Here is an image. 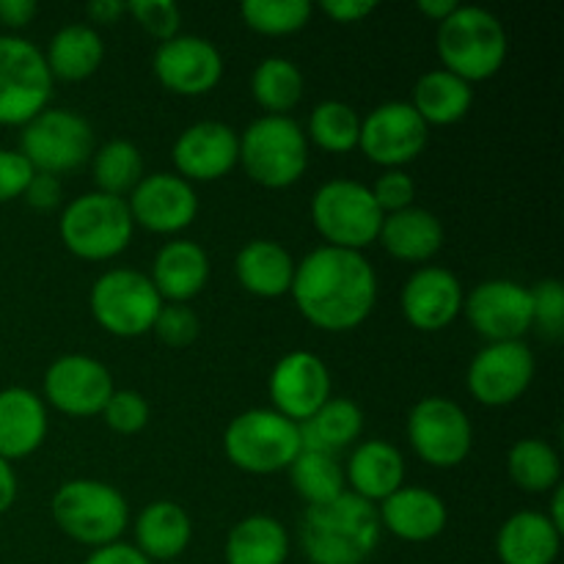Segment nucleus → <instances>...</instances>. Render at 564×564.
I'll list each match as a JSON object with an SVG mask.
<instances>
[{
  "mask_svg": "<svg viewBox=\"0 0 564 564\" xmlns=\"http://www.w3.org/2000/svg\"><path fill=\"white\" fill-rule=\"evenodd\" d=\"M562 549V534L545 512H516L507 518L496 538L501 564H554Z\"/></svg>",
  "mask_w": 564,
  "mask_h": 564,
  "instance_id": "nucleus-26",
  "label": "nucleus"
},
{
  "mask_svg": "<svg viewBox=\"0 0 564 564\" xmlns=\"http://www.w3.org/2000/svg\"><path fill=\"white\" fill-rule=\"evenodd\" d=\"M169 564H174V562H169Z\"/></svg>",
  "mask_w": 564,
  "mask_h": 564,
  "instance_id": "nucleus-54",
  "label": "nucleus"
},
{
  "mask_svg": "<svg viewBox=\"0 0 564 564\" xmlns=\"http://www.w3.org/2000/svg\"><path fill=\"white\" fill-rule=\"evenodd\" d=\"M94 319L119 339H138L149 334L163 308V297L152 279L138 270L116 268L99 275L88 295Z\"/></svg>",
  "mask_w": 564,
  "mask_h": 564,
  "instance_id": "nucleus-9",
  "label": "nucleus"
},
{
  "mask_svg": "<svg viewBox=\"0 0 564 564\" xmlns=\"http://www.w3.org/2000/svg\"><path fill=\"white\" fill-rule=\"evenodd\" d=\"M380 527L389 529L394 538L405 543H430L446 529L449 512L441 496L427 488H405L380 501L378 507Z\"/></svg>",
  "mask_w": 564,
  "mask_h": 564,
  "instance_id": "nucleus-22",
  "label": "nucleus"
},
{
  "mask_svg": "<svg viewBox=\"0 0 564 564\" xmlns=\"http://www.w3.org/2000/svg\"><path fill=\"white\" fill-rule=\"evenodd\" d=\"M286 471H290L295 494L303 496L308 507L325 505L345 494V471L336 463V455H328V452L303 449Z\"/></svg>",
  "mask_w": 564,
  "mask_h": 564,
  "instance_id": "nucleus-36",
  "label": "nucleus"
},
{
  "mask_svg": "<svg viewBox=\"0 0 564 564\" xmlns=\"http://www.w3.org/2000/svg\"><path fill=\"white\" fill-rule=\"evenodd\" d=\"M240 165L257 185L281 191L306 174V132L290 116H262L240 135Z\"/></svg>",
  "mask_w": 564,
  "mask_h": 564,
  "instance_id": "nucleus-4",
  "label": "nucleus"
},
{
  "mask_svg": "<svg viewBox=\"0 0 564 564\" xmlns=\"http://www.w3.org/2000/svg\"><path fill=\"white\" fill-rule=\"evenodd\" d=\"M127 207L132 224L154 235H174L196 220L198 198L191 182L180 174H149L130 193Z\"/></svg>",
  "mask_w": 564,
  "mask_h": 564,
  "instance_id": "nucleus-19",
  "label": "nucleus"
},
{
  "mask_svg": "<svg viewBox=\"0 0 564 564\" xmlns=\"http://www.w3.org/2000/svg\"><path fill=\"white\" fill-rule=\"evenodd\" d=\"M301 430L303 449L328 452L336 455L339 449L358 441L364 430V413L352 400H328L312 419L297 424Z\"/></svg>",
  "mask_w": 564,
  "mask_h": 564,
  "instance_id": "nucleus-33",
  "label": "nucleus"
},
{
  "mask_svg": "<svg viewBox=\"0 0 564 564\" xmlns=\"http://www.w3.org/2000/svg\"><path fill=\"white\" fill-rule=\"evenodd\" d=\"M532 328L551 341H560L564 334V286L560 279H545L532 290Z\"/></svg>",
  "mask_w": 564,
  "mask_h": 564,
  "instance_id": "nucleus-40",
  "label": "nucleus"
},
{
  "mask_svg": "<svg viewBox=\"0 0 564 564\" xmlns=\"http://www.w3.org/2000/svg\"><path fill=\"white\" fill-rule=\"evenodd\" d=\"M545 518L554 523L556 532L564 534V488L562 485H556L554 488V496H551V512Z\"/></svg>",
  "mask_w": 564,
  "mask_h": 564,
  "instance_id": "nucleus-53",
  "label": "nucleus"
},
{
  "mask_svg": "<svg viewBox=\"0 0 564 564\" xmlns=\"http://www.w3.org/2000/svg\"><path fill=\"white\" fill-rule=\"evenodd\" d=\"M358 135H361V116L339 99L319 102L308 116V138L325 152H352L358 147Z\"/></svg>",
  "mask_w": 564,
  "mask_h": 564,
  "instance_id": "nucleus-38",
  "label": "nucleus"
},
{
  "mask_svg": "<svg viewBox=\"0 0 564 564\" xmlns=\"http://www.w3.org/2000/svg\"><path fill=\"white\" fill-rule=\"evenodd\" d=\"M86 564H152L135 545L127 543H110L102 549H94Z\"/></svg>",
  "mask_w": 564,
  "mask_h": 564,
  "instance_id": "nucleus-48",
  "label": "nucleus"
},
{
  "mask_svg": "<svg viewBox=\"0 0 564 564\" xmlns=\"http://www.w3.org/2000/svg\"><path fill=\"white\" fill-rule=\"evenodd\" d=\"M400 303L416 330H444L463 312V286L446 268H419L402 286Z\"/></svg>",
  "mask_w": 564,
  "mask_h": 564,
  "instance_id": "nucleus-21",
  "label": "nucleus"
},
{
  "mask_svg": "<svg viewBox=\"0 0 564 564\" xmlns=\"http://www.w3.org/2000/svg\"><path fill=\"white\" fill-rule=\"evenodd\" d=\"M160 86L180 97H202L218 86L224 58L218 47L204 36H174L158 47L152 58Z\"/></svg>",
  "mask_w": 564,
  "mask_h": 564,
  "instance_id": "nucleus-18",
  "label": "nucleus"
},
{
  "mask_svg": "<svg viewBox=\"0 0 564 564\" xmlns=\"http://www.w3.org/2000/svg\"><path fill=\"white\" fill-rule=\"evenodd\" d=\"M94 158V182L99 193L124 198L143 180V158L141 149L130 141H108L102 149L91 154Z\"/></svg>",
  "mask_w": 564,
  "mask_h": 564,
  "instance_id": "nucleus-37",
  "label": "nucleus"
},
{
  "mask_svg": "<svg viewBox=\"0 0 564 564\" xmlns=\"http://www.w3.org/2000/svg\"><path fill=\"white\" fill-rule=\"evenodd\" d=\"M386 215L380 213L372 191L356 180H330L317 187L312 198V224L325 246L358 251L372 246Z\"/></svg>",
  "mask_w": 564,
  "mask_h": 564,
  "instance_id": "nucleus-8",
  "label": "nucleus"
},
{
  "mask_svg": "<svg viewBox=\"0 0 564 564\" xmlns=\"http://www.w3.org/2000/svg\"><path fill=\"white\" fill-rule=\"evenodd\" d=\"M408 438L427 466L455 468L471 455L474 427L457 402L446 397H424L408 416Z\"/></svg>",
  "mask_w": 564,
  "mask_h": 564,
  "instance_id": "nucleus-12",
  "label": "nucleus"
},
{
  "mask_svg": "<svg viewBox=\"0 0 564 564\" xmlns=\"http://www.w3.org/2000/svg\"><path fill=\"white\" fill-rule=\"evenodd\" d=\"M36 11L39 6L33 0H0V22L6 28H25Z\"/></svg>",
  "mask_w": 564,
  "mask_h": 564,
  "instance_id": "nucleus-49",
  "label": "nucleus"
},
{
  "mask_svg": "<svg viewBox=\"0 0 564 564\" xmlns=\"http://www.w3.org/2000/svg\"><path fill=\"white\" fill-rule=\"evenodd\" d=\"M124 11L127 3H121V0H94V3H88V17L94 22H102V25H113Z\"/></svg>",
  "mask_w": 564,
  "mask_h": 564,
  "instance_id": "nucleus-51",
  "label": "nucleus"
},
{
  "mask_svg": "<svg viewBox=\"0 0 564 564\" xmlns=\"http://www.w3.org/2000/svg\"><path fill=\"white\" fill-rule=\"evenodd\" d=\"M240 163V135L224 121H196L174 143V165L182 180L213 182Z\"/></svg>",
  "mask_w": 564,
  "mask_h": 564,
  "instance_id": "nucleus-20",
  "label": "nucleus"
},
{
  "mask_svg": "<svg viewBox=\"0 0 564 564\" xmlns=\"http://www.w3.org/2000/svg\"><path fill=\"white\" fill-rule=\"evenodd\" d=\"M53 518L61 532L75 543L102 549L119 543L127 529V499L99 479H72L53 496Z\"/></svg>",
  "mask_w": 564,
  "mask_h": 564,
  "instance_id": "nucleus-5",
  "label": "nucleus"
},
{
  "mask_svg": "<svg viewBox=\"0 0 564 564\" xmlns=\"http://www.w3.org/2000/svg\"><path fill=\"white\" fill-rule=\"evenodd\" d=\"M378 242L400 262H427L444 246V226L433 213L422 207H408L383 218Z\"/></svg>",
  "mask_w": 564,
  "mask_h": 564,
  "instance_id": "nucleus-27",
  "label": "nucleus"
},
{
  "mask_svg": "<svg viewBox=\"0 0 564 564\" xmlns=\"http://www.w3.org/2000/svg\"><path fill=\"white\" fill-rule=\"evenodd\" d=\"M53 75L44 53L22 36H0V124L25 127L47 108Z\"/></svg>",
  "mask_w": 564,
  "mask_h": 564,
  "instance_id": "nucleus-10",
  "label": "nucleus"
},
{
  "mask_svg": "<svg viewBox=\"0 0 564 564\" xmlns=\"http://www.w3.org/2000/svg\"><path fill=\"white\" fill-rule=\"evenodd\" d=\"M438 58L460 80H488L505 66L507 31L494 11L482 6H457L438 25Z\"/></svg>",
  "mask_w": 564,
  "mask_h": 564,
  "instance_id": "nucleus-3",
  "label": "nucleus"
},
{
  "mask_svg": "<svg viewBox=\"0 0 564 564\" xmlns=\"http://www.w3.org/2000/svg\"><path fill=\"white\" fill-rule=\"evenodd\" d=\"M33 165L14 149H0V204L25 196L33 180Z\"/></svg>",
  "mask_w": 564,
  "mask_h": 564,
  "instance_id": "nucleus-45",
  "label": "nucleus"
},
{
  "mask_svg": "<svg viewBox=\"0 0 564 564\" xmlns=\"http://www.w3.org/2000/svg\"><path fill=\"white\" fill-rule=\"evenodd\" d=\"M314 6L308 0H246L240 14L251 31L264 36H290L306 28Z\"/></svg>",
  "mask_w": 564,
  "mask_h": 564,
  "instance_id": "nucleus-39",
  "label": "nucleus"
},
{
  "mask_svg": "<svg viewBox=\"0 0 564 564\" xmlns=\"http://www.w3.org/2000/svg\"><path fill=\"white\" fill-rule=\"evenodd\" d=\"M127 11L135 17L143 31L152 33L160 42L180 36L182 11L174 0H132V3H127Z\"/></svg>",
  "mask_w": 564,
  "mask_h": 564,
  "instance_id": "nucleus-42",
  "label": "nucleus"
},
{
  "mask_svg": "<svg viewBox=\"0 0 564 564\" xmlns=\"http://www.w3.org/2000/svg\"><path fill=\"white\" fill-rule=\"evenodd\" d=\"M191 516L174 501H154L135 521V549L149 562H174L191 545Z\"/></svg>",
  "mask_w": 564,
  "mask_h": 564,
  "instance_id": "nucleus-29",
  "label": "nucleus"
},
{
  "mask_svg": "<svg viewBox=\"0 0 564 564\" xmlns=\"http://www.w3.org/2000/svg\"><path fill=\"white\" fill-rule=\"evenodd\" d=\"M463 312L479 336L494 341H523L532 330V292L510 279L482 281L468 297Z\"/></svg>",
  "mask_w": 564,
  "mask_h": 564,
  "instance_id": "nucleus-15",
  "label": "nucleus"
},
{
  "mask_svg": "<svg viewBox=\"0 0 564 564\" xmlns=\"http://www.w3.org/2000/svg\"><path fill=\"white\" fill-rule=\"evenodd\" d=\"M534 378V356L527 341H494L474 356L466 386L488 408L512 405Z\"/></svg>",
  "mask_w": 564,
  "mask_h": 564,
  "instance_id": "nucleus-14",
  "label": "nucleus"
},
{
  "mask_svg": "<svg viewBox=\"0 0 564 564\" xmlns=\"http://www.w3.org/2000/svg\"><path fill=\"white\" fill-rule=\"evenodd\" d=\"M290 556V534L275 518H242L224 545L226 564H284Z\"/></svg>",
  "mask_w": 564,
  "mask_h": 564,
  "instance_id": "nucleus-30",
  "label": "nucleus"
},
{
  "mask_svg": "<svg viewBox=\"0 0 564 564\" xmlns=\"http://www.w3.org/2000/svg\"><path fill=\"white\" fill-rule=\"evenodd\" d=\"M20 154L39 174H66L94 154V130L69 108H44L22 127Z\"/></svg>",
  "mask_w": 564,
  "mask_h": 564,
  "instance_id": "nucleus-11",
  "label": "nucleus"
},
{
  "mask_svg": "<svg viewBox=\"0 0 564 564\" xmlns=\"http://www.w3.org/2000/svg\"><path fill=\"white\" fill-rule=\"evenodd\" d=\"M378 9L375 0H323V11L334 22H361L364 17H369Z\"/></svg>",
  "mask_w": 564,
  "mask_h": 564,
  "instance_id": "nucleus-47",
  "label": "nucleus"
},
{
  "mask_svg": "<svg viewBox=\"0 0 564 564\" xmlns=\"http://www.w3.org/2000/svg\"><path fill=\"white\" fill-rule=\"evenodd\" d=\"M237 281L257 297H281L292 290L295 259L273 240H251L235 259Z\"/></svg>",
  "mask_w": 564,
  "mask_h": 564,
  "instance_id": "nucleus-28",
  "label": "nucleus"
},
{
  "mask_svg": "<svg viewBox=\"0 0 564 564\" xmlns=\"http://www.w3.org/2000/svg\"><path fill=\"white\" fill-rule=\"evenodd\" d=\"M152 284L163 303H185L196 297L209 281V257L198 242H165L152 264Z\"/></svg>",
  "mask_w": 564,
  "mask_h": 564,
  "instance_id": "nucleus-24",
  "label": "nucleus"
},
{
  "mask_svg": "<svg viewBox=\"0 0 564 564\" xmlns=\"http://www.w3.org/2000/svg\"><path fill=\"white\" fill-rule=\"evenodd\" d=\"M369 191H372V198L378 202L380 213L383 215L413 207V196H416V185H413L411 176L400 169L386 171L383 176H378V182H375Z\"/></svg>",
  "mask_w": 564,
  "mask_h": 564,
  "instance_id": "nucleus-44",
  "label": "nucleus"
},
{
  "mask_svg": "<svg viewBox=\"0 0 564 564\" xmlns=\"http://www.w3.org/2000/svg\"><path fill=\"white\" fill-rule=\"evenodd\" d=\"M457 6H460L457 0H419V11H422L424 17H430L433 22H438V25L457 9Z\"/></svg>",
  "mask_w": 564,
  "mask_h": 564,
  "instance_id": "nucleus-52",
  "label": "nucleus"
},
{
  "mask_svg": "<svg viewBox=\"0 0 564 564\" xmlns=\"http://www.w3.org/2000/svg\"><path fill=\"white\" fill-rule=\"evenodd\" d=\"M198 330H202L198 317L193 314V308L185 306V303H169V306L163 303V308H160L158 319H154L152 325V334L169 347L193 345Z\"/></svg>",
  "mask_w": 564,
  "mask_h": 564,
  "instance_id": "nucleus-43",
  "label": "nucleus"
},
{
  "mask_svg": "<svg viewBox=\"0 0 564 564\" xmlns=\"http://www.w3.org/2000/svg\"><path fill=\"white\" fill-rule=\"evenodd\" d=\"M378 507L345 490L334 501L306 507L301 549L312 564H367L380 545Z\"/></svg>",
  "mask_w": 564,
  "mask_h": 564,
  "instance_id": "nucleus-2",
  "label": "nucleus"
},
{
  "mask_svg": "<svg viewBox=\"0 0 564 564\" xmlns=\"http://www.w3.org/2000/svg\"><path fill=\"white\" fill-rule=\"evenodd\" d=\"M25 198L28 204H31V207H36V209H53L55 204L61 202V182H58V176H53V174H33V180H31V185H28V191H25Z\"/></svg>",
  "mask_w": 564,
  "mask_h": 564,
  "instance_id": "nucleus-46",
  "label": "nucleus"
},
{
  "mask_svg": "<svg viewBox=\"0 0 564 564\" xmlns=\"http://www.w3.org/2000/svg\"><path fill=\"white\" fill-rule=\"evenodd\" d=\"M224 452L240 471H284L303 452L301 430L273 408H253L231 419L224 433Z\"/></svg>",
  "mask_w": 564,
  "mask_h": 564,
  "instance_id": "nucleus-7",
  "label": "nucleus"
},
{
  "mask_svg": "<svg viewBox=\"0 0 564 564\" xmlns=\"http://www.w3.org/2000/svg\"><path fill=\"white\" fill-rule=\"evenodd\" d=\"M251 94L268 116H286L303 97V75L290 58H264L251 77Z\"/></svg>",
  "mask_w": 564,
  "mask_h": 564,
  "instance_id": "nucleus-35",
  "label": "nucleus"
},
{
  "mask_svg": "<svg viewBox=\"0 0 564 564\" xmlns=\"http://www.w3.org/2000/svg\"><path fill=\"white\" fill-rule=\"evenodd\" d=\"M347 482L352 488L350 494L369 505L386 501L405 485V460L400 449L386 441H364L347 463Z\"/></svg>",
  "mask_w": 564,
  "mask_h": 564,
  "instance_id": "nucleus-25",
  "label": "nucleus"
},
{
  "mask_svg": "<svg viewBox=\"0 0 564 564\" xmlns=\"http://www.w3.org/2000/svg\"><path fill=\"white\" fill-rule=\"evenodd\" d=\"M474 88L471 83L460 80L446 69H433L419 77L413 88V110L424 119V124L444 127L455 124L471 110Z\"/></svg>",
  "mask_w": 564,
  "mask_h": 564,
  "instance_id": "nucleus-31",
  "label": "nucleus"
},
{
  "mask_svg": "<svg viewBox=\"0 0 564 564\" xmlns=\"http://www.w3.org/2000/svg\"><path fill=\"white\" fill-rule=\"evenodd\" d=\"M102 419L113 433L119 435H135L147 427L149 422V405L138 391L121 389L113 391L108 405L102 408Z\"/></svg>",
  "mask_w": 564,
  "mask_h": 564,
  "instance_id": "nucleus-41",
  "label": "nucleus"
},
{
  "mask_svg": "<svg viewBox=\"0 0 564 564\" xmlns=\"http://www.w3.org/2000/svg\"><path fill=\"white\" fill-rule=\"evenodd\" d=\"M510 479L527 494L554 490L562 479V460L551 444L540 438H523L507 455Z\"/></svg>",
  "mask_w": 564,
  "mask_h": 564,
  "instance_id": "nucleus-34",
  "label": "nucleus"
},
{
  "mask_svg": "<svg viewBox=\"0 0 564 564\" xmlns=\"http://www.w3.org/2000/svg\"><path fill=\"white\" fill-rule=\"evenodd\" d=\"M47 435V411L33 391L11 386L0 391V457L20 460L33 455Z\"/></svg>",
  "mask_w": 564,
  "mask_h": 564,
  "instance_id": "nucleus-23",
  "label": "nucleus"
},
{
  "mask_svg": "<svg viewBox=\"0 0 564 564\" xmlns=\"http://www.w3.org/2000/svg\"><path fill=\"white\" fill-rule=\"evenodd\" d=\"M113 391L108 367L80 352L61 356L44 372V397L66 416H99Z\"/></svg>",
  "mask_w": 564,
  "mask_h": 564,
  "instance_id": "nucleus-16",
  "label": "nucleus"
},
{
  "mask_svg": "<svg viewBox=\"0 0 564 564\" xmlns=\"http://www.w3.org/2000/svg\"><path fill=\"white\" fill-rule=\"evenodd\" d=\"M290 292L308 323L328 334H345L372 314L378 275L364 253L319 246L295 264Z\"/></svg>",
  "mask_w": 564,
  "mask_h": 564,
  "instance_id": "nucleus-1",
  "label": "nucleus"
},
{
  "mask_svg": "<svg viewBox=\"0 0 564 564\" xmlns=\"http://www.w3.org/2000/svg\"><path fill=\"white\" fill-rule=\"evenodd\" d=\"M14 499H17V474L14 468H11V463L0 457V516L11 510Z\"/></svg>",
  "mask_w": 564,
  "mask_h": 564,
  "instance_id": "nucleus-50",
  "label": "nucleus"
},
{
  "mask_svg": "<svg viewBox=\"0 0 564 564\" xmlns=\"http://www.w3.org/2000/svg\"><path fill=\"white\" fill-rule=\"evenodd\" d=\"M105 58L102 36L91 25H66L50 39L44 53L53 80H86Z\"/></svg>",
  "mask_w": 564,
  "mask_h": 564,
  "instance_id": "nucleus-32",
  "label": "nucleus"
},
{
  "mask_svg": "<svg viewBox=\"0 0 564 564\" xmlns=\"http://www.w3.org/2000/svg\"><path fill=\"white\" fill-rule=\"evenodd\" d=\"M268 391L273 411L301 424L330 400L328 367L314 352L292 350L270 372Z\"/></svg>",
  "mask_w": 564,
  "mask_h": 564,
  "instance_id": "nucleus-17",
  "label": "nucleus"
},
{
  "mask_svg": "<svg viewBox=\"0 0 564 564\" xmlns=\"http://www.w3.org/2000/svg\"><path fill=\"white\" fill-rule=\"evenodd\" d=\"M132 215L127 198L108 196V193H86L66 204L61 213V240L75 257L86 262H105L113 259L130 246Z\"/></svg>",
  "mask_w": 564,
  "mask_h": 564,
  "instance_id": "nucleus-6",
  "label": "nucleus"
},
{
  "mask_svg": "<svg viewBox=\"0 0 564 564\" xmlns=\"http://www.w3.org/2000/svg\"><path fill=\"white\" fill-rule=\"evenodd\" d=\"M430 141V127L422 116L413 110L411 102H383L369 110L367 119H361V135L358 149L367 154L372 163L386 169H400L413 163L424 152Z\"/></svg>",
  "mask_w": 564,
  "mask_h": 564,
  "instance_id": "nucleus-13",
  "label": "nucleus"
}]
</instances>
